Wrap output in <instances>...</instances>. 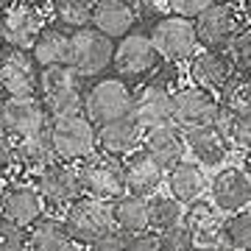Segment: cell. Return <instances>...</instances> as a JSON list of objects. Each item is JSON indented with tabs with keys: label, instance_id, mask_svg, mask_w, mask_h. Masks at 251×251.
<instances>
[{
	"label": "cell",
	"instance_id": "obj_1",
	"mask_svg": "<svg viewBox=\"0 0 251 251\" xmlns=\"http://www.w3.org/2000/svg\"><path fill=\"white\" fill-rule=\"evenodd\" d=\"M87 112H70V115H59L53 117V123L48 126L50 143L56 148V156L67 162H78V159H90L95 148H98V128H95Z\"/></svg>",
	"mask_w": 251,
	"mask_h": 251
},
{
	"label": "cell",
	"instance_id": "obj_2",
	"mask_svg": "<svg viewBox=\"0 0 251 251\" xmlns=\"http://www.w3.org/2000/svg\"><path fill=\"white\" fill-rule=\"evenodd\" d=\"M81 75L70 64H53V67H42V78H39V95L45 100L48 112L53 117L78 112L84 106V90H81Z\"/></svg>",
	"mask_w": 251,
	"mask_h": 251
},
{
	"label": "cell",
	"instance_id": "obj_3",
	"mask_svg": "<svg viewBox=\"0 0 251 251\" xmlns=\"http://www.w3.org/2000/svg\"><path fill=\"white\" fill-rule=\"evenodd\" d=\"M64 224L70 229V234L75 237V243L81 246H92L98 243L100 237L112 234V226H115V215H112V206L103 201V198L95 196H78L67 206V215H64Z\"/></svg>",
	"mask_w": 251,
	"mask_h": 251
},
{
	"label": "cell",
	"instance_id": "obj_4",
	"mask_svg": "<svg viewBox=\"0 0 251 251\" xmlns=\"http://www.w3.org/2000/svg\"><path fill=\"white\" fill-rule=\"evenodd\" d=\"M115 39L106 36L103 31H98L95 25L78 28L70 34V56H67V64L75 67V70L90 78V75H98L115 64Z\"/></svg>",
	"mask_w": 251,
	"mask_h": 251
},
{
	"label": "cell",
	"instance_id": "obj_5",
	"mask_svg": "<svg viewBox=\"0 0 251 251\" xmlns=\"http://www.w3.org/2000/svg\"><path fill=\"white\" fill-rule=\"evenodd\" d=\"M243 23H246V11H240L232 0H215L204 14L196 17L198 42L201 48L226 50L229 42L243 31Z\"/></svg>",
	"mask_w": 251,
	"mask_h": 251
},
{
	"label": "cell",
	"instance_id": "obj_6",
	"mask_svg": "<svg viewBox=\"0 0 251 251\" xmlns=\"http://www.w3.org/2000/svg\"><path fill=\"white\" fill-rule=\"evenodd\" d=\"M151 39L162 59L168 62H184L196 56L198 42V28L196 20L181 17V14H168V17L156 20V25L151 28Z\"/></svg>",
	"mask_w": 251,
	"mask_h": 251
},
{
	"label": "cell",
	"instance_id": "obj_7",
	"mask_svg": "<svg viewBox=\"0 0 251 251\" xmlns=\"http://www.w3.org/2000/svg\"><path fill=\"white\" fill-rule=\"evenodd\" d=\"M131 106H134V95L120 78H100L84 92V112L98 126L131 115Z\"/></svg>",
	"mask_w": 251,
	"mask_h": 251
},
{
	"label": "cell",
	"instance_id": "obj_8",
	"mask_svg": "<svg viewBox=\"0 0 251 251\" xmlns=\"http://www.w3.org/2000/svg\"><path fill=\"white\" fill-rule=\"evenodd\" d=\"M48 106L36 95H6L3 100V131L14 140L48 131Z\"/></svg>",
	"mask_w": 251,
	"mask_h": 251
},
{
	"label": "cell",
	"instance_id": "obj_9",
	"mask_svg": "<svg viewBox=\"0 0 251 251\" xmlns=\"http://www.w3.org/2000/svg\"><path fill=\"white\" fill-rule=\"evenodd\" d=\"M36 59L31 50L9 48L0 56V92L3 95H39V78Z\"/></svg>",
	"mask_w": 251,
	"mask_h": 251
},
{
	"label": "cell",
	"instance_id": "obj_10",
	"mask_svg": "<svg viewBox=\"0 0 251 251\" xmlns=\"http://www.w3.org/2000/svg\"><path fill=\"white\" fill-rule=\"evenodd\" d=\"M218 109H221V100L206 87L190 84V87H179L173 92V123L184 131L196 128V126L215 123Z\"/></svg>",
	"mask_w": 251,
	"mask_h": 251
},
{
	"label": "cell",
	"instance_id": "obj_11",
	"mask_svg": "<svg viewBox=\"0 0 251 251\" xmlns=\"http://www.w3.org/2000/svg\"><path fill=\"white\" fill-rule=\"evenodd\" d=\"M42 28H45L42 11L34 6V0H23V3H14L0 14V42L6 48L31 50Z\"/></svg>",
	"mask_w": 251,
	"mask_h": 251
},
{
	"label": "cell",
	"instance_id": "obj_12",
	"mask_svg": "<svg viewBox=\"0 0 251 251\" xmlns=\"http://www.w3.org/2000/svg\"><path fill=\"white\" fill-rule=\"evenodd\" d=\"M81 171V187L87 196L103 198V201H115L117 196H123L126 190V173L123 165L115 156H98V159H87L78 168Z\"/></svg>",
	"mask_w": 251,
	"mask_h": 251
},
{
	"label": "cell",
	"instance_id": "obj_13",
	"mask_svg": "<svg viewBox=\"0 0 251 251\" xmlns=\"http://www.w3.org/2000/svg\"><path fill=\"white\" fill-rule=\"evenodd\" d=\"M36 187L42 193L48 206H70L84 193L81 187V171L73 168L67 159H56L45 171L36 173Z\"/></svg>",
	"mask_w": 251,
	"mask_h": 251
},
{
	"label": "cell",
	"instance_id": "obj_14",
	"mask_svg": "<svg viewBox=\"0 0 251 251\" xmlns=\"http://www.w3.org/2000/svg\"><path fill=\"white\" fill-rule=\"evenodd\" d=\"M131 115L145 131L156 128V126L173 123V92L162 84V81H151L140 87V92L134 95V106Z\"/></svg>",
	"mask_w": 251,
	"mask_h": 251
},
{
	"label": "cell",
	"instance_id": "obj_15",
	"mask_svg": "<svg viewBox=\"0 0 251 251\" xmlns=\"http://www.w3.org/2000/svg\"><path fill=\"white\" fill-rule=\"evenodd\" d=\"M159 62V50L151 34H126L115 45V70L123 75H145Z\"/></svg>",
	"mask_w": 251,
	"mask_h": 251
},
{
	"label": "cell",
	"instance_id": "obj_16",
	"mask_svg": "<svg viewBox=\"0 0 251 251\" xmlns=\"http://www.w3.org/2000/svg\"><path fill=\"white\" fill-rule=\"evenodd\" d=\"M143 131L145 128L134 120V115L106 120V123L98 126V151L106 153V156H115V159L128 156L143 145Z\"/></svg>",
	"mask_w": 251,
	"mask_h": 251
},
{
	"label": "cell",
	"instance_id": "obj_17",
	"mask_svg": "<svg viewBox=\"0 0 251 251\" xmlns=\"http://www.w3.org/2000/svg\"><path fill=\"white\" fill-rule=\"evenodd\" d=\"M45 198L39 187L31 184H9L0 193V215L23 226H34L42 221V209H45Z\"/></svg>",
	"mask_w": 251,
	"mask_h": 251
},
{
	"label": "cell",
	"instance_id": "obj_18",
	"mask_svg": "<svg viewBox=\"0 0 251 251\" xmlns=\"http://www.w3.org/2000/svg\"><path fill=\"white\" fill-rule=\"evenodd\" d=\"M212 201H215L226 215L246 209L251 204V176L246 173V168H224L215 173V179L209 184Z\"/></svg>",
	"mask_w": 251,
	"mask_h": 251
},
{
	"label": "cell",
	"instance_id": "obj_19",
	"mask_svg": "<svg viewBox=\"0 0 251 251\" xmlns=\"http://www.w3.org/2000/svg\"><path fill=\"white\" fill-rule=\"evenodd\" d=\"M143 148L159 162L165 171H171L173 165H179V162L184 159V151H187L184 128H179L176 123L148 128L145 137H143Z\"/></svg>",
	"mask_w": 251,
	"mask_h": 251
},
{
	"label": "cell",
	"instance_id": "obj_20",
	"mask_svg": "<svg viewBox=\"0 0 251 251\" xmlns=\"http://www.w3.org/2000/svg\"><path fill=\"white\" fill-rule=\"evenodd\" d=\"M123 173H126V187L128 193L151 198L159 190L162 179H165V168L153 159L151 153L145 151H131L123 162Z\"/></svg>",
	"mask_w": 251,
	"mask_h": 251
},
{
	"label": "cell",
	"instance_id": "obj_21",
	"mask_svg": "<svg viewBox=\"0 0 251 251\" xmlns=\"http://www.w3.org/2000/svg\"><path fill=\"white\" fill-rule=\"evenodd\" d=\"M234 75V67L229 62L226 50H215V48H204L201 53H196L190 59V78L198 87L218 92L226 81Z\"/></svg>",
	"mask_w": 251,
	"mask_h": 251
},
{
	"label": "cell",
	"instance_id": "obj_22",
	"mask_svg": "<svg viewBox=\"0 0 251 251\" xmlns=\"http://www.w3.org/2000/svg\"><path fill=\"white\" fill-rule=\"evenodd\" d=\"M137 20V9L131 0H95L92 6V25L112 39H123L131 34Z\"/></svg>",
	"mask_w": 251,
	"mask_h": 251
},
{
	"label": "cell",
	"instance_id": "obj_23",
	"mask_svg": "<svg viewBox=\"0 0 251 251\" xmlns=\"http://www.w3.org/2000/svg\"><path fill=\"white\" fill-rule=\"evenodd\" d=\"M184 140H187V151L201 165H221L229 156V137L215 123L187 128L184 131Z\"/></svg>",
	"mask_w": 251,
	"mask_h": 251
},
{
	"label": "cell",
	"instance_id": "obj_24",
	"mask_svg": "<svg viewBox=\"0 0 251 251\" xmlns=\"http://www.w3.org/2000/svg\"><path fill=\"white\" fill-rule=\"evenodd\" d=\"M184 224L190 226L198 243H224V209L215 201H193L184 212Z\"/></svg>",
	"mask_w": 251,
	"mask_h": 251
},
{
	"label": "cell",
	"instance_id": "obj_25",
	"mask_svg": "<svg viewBox=\"0 0 251 251\" xmlns=\"http://www.w3.org/2000/svg\"><path fill=\"white\" fill-rule=\"evenodd\" d=\"M112 215H115V226L123 234H137L151 229V206L148 198L137 196V193H123L112 201Z\"/></svg>",
	"mask_w": 251,
	"mask_h": 251
},
{
	"label": "cell",
	"instance_id": "obj_26",
	"mask_svg": "<svg viewBox=\"0 0 251 251\" xmlns=\"http://www.w3.org/2000/svg\"><path fill=\"white\" fill-rule=\"evenodd\" d=\"M14 153H17V165L28 173L45 171L48 165H53V162L59 159L48 131L31 134V137H20L17 143H14Z\"/></svg>",
	"mask_w": 251,
	"mask_h": 251
},
{
	"label": "cell",
	"instance_id": "obj_27",
	"mask_svg": "<svg viewBox=\"0 0 251 251\" xmlns=\"http://www.w3.org/2000/svg\"><path fill=\"white\" fill-rule=\"evenodd\" d=\"M204 187H206L204 171H201V165H196V162L181 159L179 165H173L171 171H168V190H171V196L179 198L181 204L198 201V198L204 196Z\"/></svg>",
	"mask_w": 251,
	"mask_h": 251
},
{
	"label": "cell",
	"instance_id": "obj_28",
	"mask_svg": "<svg viewBox=\"0 0 251 251\" xmlns=\"http://www.w3.org/2000/svg\"><path fill=\"white\" fill-rule=\"evenodd\" d=\"M31 53L39 62V67H53V64H67L70 56V34L64 28L45 25L31 45Z\"/></svg>",
	"mask_w": 251,
	"mask_h": 251
},
{
	"label": "cell",
	"instance_id": "obj_29",
	"mask_svg": "<svg viewBox=\"0 0 251 251\" xmlns=\"http://www.w3.org/2000/svg\"><path fill=\"white\" fill-rule=\"evenodd\" d=\"M28 251H75V237L70 234L67 224L45 218V221H36L31 226Z\"/></svg>",
	"mask_w": 251,
	"mask_h": 251
},
{
	"label": "cell",
	"instance_id": "obj_30",
	"mask_svg": "<svg viewBox=\"0 0 251 251\" xmlns=\"http://www.w3.org/2000/svg\"><path fill=\"white\" fill-rule=\"evenodd\" d=\"M218 100L234 115H251V73H234L218 90Z\"/></svg>",
	"mask_w": 251,
	"mask_h": 251
},
{
	"label": "cell",
	"instance_id": "obj_31",
	"mask_svg": "<svg viewBox=\"0 0 251 251\" xmlns=\"http://www.w3.org/2000/svg\"><path fill=\"white\" fill-rule=\"evenodd\" d=\"M92 6L95 0H53V17L62 28L78 31L92 25Z\"/></svg>",
	"mask_w": 251,
	"mask_h": 251
},
{
	"label": "cell",
	"instance_id": "obj_32",
	"mask_svg": "<svg viewBox=\"0 0 251 251\" xmlns=\"http://www.w3.org/2000/svg\"><path fill=\"white\" fill-rule=\"evenodd\" d=\"M215 126L229 137V143H234L243 151H251V115H234L226 106L218 109Z\"/></svg>",
	"mask_w": 251,
	"mask_h": 251
},
{
	"label": "cell",
	"instance_id": "obj_33",
	"mask_svg": "<svg viewBox=\"0 0 251 251\" xmlns=\"http://www.w3.org/2000/svg\"><path fill=\"white\" fill-rule=\"evenodd\" d=\"M148 206H151V229H171V226L181 224L184 221V209H181V201L176 196H156L153 193L148 198Z\"/></svg>",
	"mask_w": 251,
	"mask_h": 251
},
{
	"label": "cell",
	"instance_id": "obj_34",
	"mask_svg": "<svg viewBox=\"0 0 251 251\" xmlns=\"http://www.w3.org/2000/svg\"><path fill=\"white\" fill-rule=\"evenodd\" d=\"M224 246L234 251H251V212H229L224 221Z\"/></svg>",
	"mask_w": 251,
	"mask_h": 251
},
{
	"label": "cell",
	"instance_id": "obj_35",
	"mask_svg": "<svg viewBox=\"0 0 251 251\" xmlns=\"http://www.w3.org/2000/svg\"><path fill=\"white\" fill-rule=\"evenodd\" d=\"M31 229L0 215V251H28Z\"/></svg>",
	"mask_w": 251,
	"mask_h": 251
},
{
	"label": "cell",
	"instance_id": "obj_36",
	"mask_svg": "<svg viewBox=\"0 0 251 251\" xmlns=\"http://www.w3.org/2000/svg\"><path fill=\"white\" fill-rule=\"evenodd\" d=\"M226 56H229L234 73H251V28H249V31L243 28L240 34L229 42Z\"/></svg>",
	"mask_w": 251,
	"mask_h": 251
},
{
	"label": "cell",
	"instance_id": "obj_37",
	"mask_svg": "<svg viewBox=\"0 0 251 251\" xmlns=\"http://www.w3.org/2000/svg\"><path fill=\"white\" fill-rule=\"evenodd\" d=\"M159 240H162V249L165 251H193L198 246L196 234L190 232V226L184 224V221L171 226V229H162Z\"/></svg>",
	"mask_w": 251,
	"mask_h": 251
},
{
	"label": "cell",
	"instance_id": "obj_38",
	"mask_svg": "<svg viewBox=\"0 0 251 251\" xmlns=\"http://www.w3.org/2000/svg\"><path fill=\"white\" fill-rule=\"evenodd\" d=\"M126 249L128 251H165L162 249L159 234L153 232H137V234H126Z\"/></svg>",
	"mask_w": 251,
	"mask_h": 251
},
{
	"label": "cell",
	"instance_id": "obj_39",
	"mask_svg": "<svg viewBox=\"0 0 251 251\" xmlns=\"http://www.w3.org/2000/svg\"><path fill=\"white\" fill-rule=\"evenodd\" d=\"M212 3L215 0H168V6H171L173 14H181V17H190V20H196L198 14H204Z\"/></svg>",
	"mask_w": 251,
	"mask_h": 251
},
{
	"label": "cell",
	"instance_id": "obj_40",
	"mask_svg": "<svg viewBox=\"0 0 251 251\" xmlns=\"http://www.w3.org/2000/svg\"><path fill=\"white\" fill-rule=\"evenodd\" d=\"M11 165H17L14 143L9 140V134H6V131H0V179L11 171Z\"/></svg>",
	"mask_w": 251,
	"mask_h": 251
},
{
	"label": "cell",
	"instance_id": "obj_41",
	"mask_svg": "<svg viewBox=\"0 0 251 251\" xmlns=\"http://www.w3.org/2000/svg\"><path fill=\"white\" fill-rule=\"evenodd\" d=\"M134 3L137 14H143V17H151V14H156V11H171V6H168V0H131Z\"/></svg>",
	"mask_w": 251,
	"mask_h": 251
},
{
	"label": "cell",
	"instance_id": "obj_42",
	"mask_svg": "<svg viewBox=\"0 0 251 251\" xmlns=\"http://www.w3.org/2000/svg\"><path fill=\"white\" fill-rule=\"evenodd\" d=\"M90 251H128L126 249V240H120V237H115V234H106V237H100L98 243H92V246H87Z\"/></svg>",
	"mask_w": 251,
	"mask_h": 251
},
{
	"label": "cell",
	"instance_id": "obj_43",
	"mask_svg": "<svg viewBox=\"0 0 251 251\" xmlns=\"http://www.w3.org/2000/svg\"><path fill=\"white\" fill-rule=\"evenodd\" d=\"M193 251H234V249H229L224 243H198Z\"/></svg>",
	"mask_w": 251,
	"mask_h": 251
},
{
	"label": "cell",
	"instance_id": "obj_44",
	"mask_svg": "<svg viewBox=\"0 0 251 251\" xmlns=\"http://www.w3.org/2000/svg\"><path fill=\"white\" fill-rule=\"evenodd\" d=\"M14 3H17V0H0V14L9 9V6H14Z\"/></svg>",
	"mask_w": 251,
	"mask_h": 251
},
{
	"label": "cell",
	"instance_id": "obj_45",
	"mask_svg": "<svg viewBox=\"0 0 251 251\" xmlns=\"http://www.w3.org/2000/svg\"><path fill=\"white\" fill-rule=\"evenodd\" d=\"M246 25L251 28V0H249V3H246Z\"/></svg>",
	"mask_w": 251,
	"mask_h": 251
},
{
	"label": "cell",
	"instance_id": "obj_46",
	"mask_svg": "<svg viewBox=\"0 0 251 251\" xmlns=\"http://www.w3.org/2000/svg\"><path fill=\"white\" fill-rule=\"evenodd\" d=\"M246 173L251 176V151H246Z\"/></svg>",
	"mask_w": 251,
	"mask_h": 251
},
{
	"label": "cell",
	"instance_id": "obj_47",
	"mask_svg": "<svg viewBox=\"0 0 251 251\" xmlns=\"http://www.w3.org/2000/svg\"><path fill=\"white\" fill-rule=\"evenodd\" d=\"M0 131H3V100H0Z\"/></svg>",
	"mask_w": 251,
	"mask_h": 251
},
{
	"label": "cell",
	"instance_id": "obj_48",
	"mask_svg": "<svg viewBox=\"0 0 251 251\" xmlns=\"http://www.w3.org/2000/svg\"><path fill=\"white\" fill-rule=\"evenodd\" d=\"M34 3H53V0H34Z\"/></svg>",
	"mask_w": 251,
	"mask_h": 251
},
{
	"label": "cell",
	"instance_id": "obj_49",
	"mask_svg": "<svg viewBox=\"0 0 251 251\" xmlns=\"http://www.w3.org/2000/svg\"><path fill=\"white\" fill-rule=\"evenodd\" d=\"M246 3H249V0H246Z\"/></svg>",
	"mask_w": 251,
	"mask_h": 251
}]
</instances>
